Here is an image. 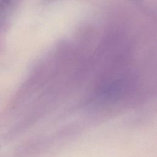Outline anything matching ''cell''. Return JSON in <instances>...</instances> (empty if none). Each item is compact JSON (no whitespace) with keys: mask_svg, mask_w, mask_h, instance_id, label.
Returning a JSON list of instances; mask_svg holds the SVG:
<instances>
[{"mask_svg":"<svg viewBox=\"0 0 157 157\" xmlns=\"http://www.w3.org/2000/svg\"><path fill=\"white\" fill-rule=\"evenodd\" d=\"M21 1V0H0V20L14 10Z\"/></svg>","mask_w":157,"mask_h":157,"instance_id":"obj_1","label":"cell"}]
</instances>
